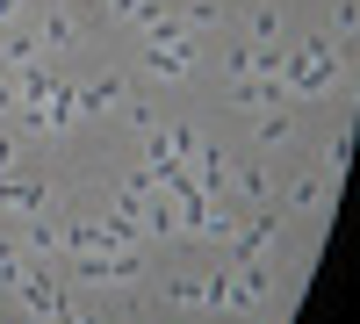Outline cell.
Instances as JSON below:
<instances>
[{
	"instance_id": "cell-1",
	"label": "cell",
	"mask_w": 360,
	"mask_h": 324,
	"mask_svg": "<svg viewBox=\"0 0 360 324\" xmlns=\"http://www.w3.org/2000/svg\"><path fill=\"white\" fill-rule=\"evenodd\" d=\"M339 72V58L324 51V44H303V51H288V65H281V86L288 94H324Z\"/></svg>"
},
{
	"instance_id": "cell-2",
	"label": "cell",
	"mask_w": 360,
	"mask_h": 324,
	"mask_svg": "<svg viewBox=\"0 0 360 324\" xmlns=\"http://www.w3.org/2000/svg\"><path fill=\"white\" fill-rule=\"evenodd\" d=\"M274 231H281V216H274V209L252 216V223H231V238H224V267H252V259H266Z\"/></svg>"
},
{
	"instance_id": "cell-3",
	"label": "cell",
	"mask_w": 360,
	"mask_h": 324,
	"mask_svg": "<svg viewBox=\"0 0 360 324\" xmlns=\"http://www.w3.org/2000/svg\"><path fill=\"white\" fill-rule=\"evenodd\" d=\"M15 296H22L29 317H58V310H65V288H58L44 267H22V274H15Z\"/></svg>"
},
{
	"instance_id": "cell-4",
	"label": "cell",
	"mask_w": 360,
	"mask_h": 324,
	"mask_svg": "<svg viewBox=\"0 0 360 324\" xmlns=\"http://www.w3.org/2000/svg\"><path fill=\"white\" fill-rule=\"evenodd\" d=\"M0 209H15V216H44V209H51V188L29 181V173H0Z\"/></svg>"
},
{
	"instance_id": "cell-5",
	"label": "cell",
	"mask_w": 360,
	"mask_h": 324,
	"mask_svg": "<svg viewBox=\"0 0 360 324\" xmlns=\"http://www.w3.org/2000/svg\"><path fill=\"white\" fill-rule=\"evenodd\" d=\"M188 65H195L188 37H173V44H144V72H152V79H188Z\"/></svg>"
},
{
	"instance_id": "cell-6",
	"label": "cell",
	"mask_w": 360,
	"mask_h": 324,
	"mask_svg": "<svg viewBox=\"0 0 360 324\" xmlns=\"http://www.w3.org/2000/svg\"><path fill=\"white\" fill-rule=\"evenodd\" d=\"M29 37H37V51H72V44H79V22H72L65 8H51L37 29H29Z\"/></svg>"
},
{
	"instance_id": "cell-7",
	"label": "cell",
	"mask_w": 360,
	"mask_h": 324,
	"mask_svg": "<svg viewBox=\"0 0 360 324\" xmlns=\"http://www.w3.org/2000/svg\"><path fill=\"white\" fill-rule=\"evenodd\" d=\"M231 101H238V108H288V86H281V79H238Z\"/></svg>"
},
{
	"instance_id": "cell-8",
	"label": "cell",
	"mask_w": 360,
	"mask_h": 324,
	"mask_svg": "<svg viewBox=\"0 0 360 324\" xmlns=\"http://www.w3.org/2000/svg\"><path fill=\"white\" fill-rule=\"evenodd\" d=\"M72 101H79V115H101V108H115V101H123V79H86V86H72Z\"/></svg>"
},
{
	"instance_id": "cell-9",
	"label": "cell",
	"mask_w": 360,
	"mask_h": 324,
	"mask_svg": "<svg viewBox=\"0 0 360 324\" xmlns=\"http://www.w3.org/2000/svg\"><path fill=\"white\" fill-rule=\"evenodd\" d=\"M324 195H332V173H310L288 188V209H324Z\"/></svg>"
},
{
	"instance_id": "cell-10",
	"label": "cell",
	"mask_w": 360,
	"mask_h": 324,
	"mask_svg": "<svg viewBox=\"0 0 360 324\" xmlns=\"http://www.w3.org/2000/svg\"><path fill=\"white\" fill-rule=\"evenodd\" d=\"M346 166H353V130H339L332 144H324V173H332V181H339Z\"/></svg>"
},
{
	"instance_id": "cell-11",
	"label": "cell",
	"mask_w": 360,
	"mask_h": 324,
	"mask_svg": "<svg viewBox=\"0 0 360 324\" xmlns=\"http://www.w3.org/2000/svg\"><path fill=\"white\" fill-rule=\"evenodd\" d=\"M231 188L252 195V202H266V173H259V166H231Z\"/></svg>"
},
{
	"instance_id": "cell-12",
	"label": "cell",
	"mask_w": 360,
	"mask_h": 324,
	"mask_svg": "<svg viewBox=\"0 0 360 324\" xmlns=\"http://www.w3.org/2000/svg\"><path fill=\"white\" fill-rule=\"evenodd\" d=\"M245 22H252V37H259V44H281V15H274V8H252Z\"/></svg>"
},
{
	"instance_id": "cell-13",
	"label": "cell",
	"mask_w": 360,
	"mask_h": 324,
	"mask_svg": "<svg viewBox=\"0 0 360 324\" xmlns=\"http://www.w3.org/2000/svg\"><path fill=\"white\" fill-rule=\"evenodd\" d=\"M166 303H180V310H188V303H202V281H195V274H180V281L166 288Z\"/></svg>"
},
{
	"instance_id": "cell-14",
	"label": "cell",
	"mask_w": 360,
	"mask_h": 324,
	"mask_svg": "<svg viewBox=\"0 0 360 324\" xmlns=\"http://www.w3.org/2000/svg\"><path fill=\"white\" fill-rule=\"evenodd\" d=\"M130 130H144V137H159V108H144V101H130Z\"/></svg>"
},
{
	"instance_id": "cell-15",
	"label": "cell",
	"mask_w": 360,
	"mask_h": 324,
	"mask_svg": "<svg viewBox=\"0 0 360 324\" xmlns=\"http://www.w3.org/2000/svg\"><path fill=\"white\" fill-rule=\"evenodd\" d=\"M288 130H295V123H288V108H281V115H266V123H259V144H281Z\"/></svg>"
},
{
	"instance_id": "cell-16",
	"label": "cell",
	"mask_w": 360,
	"mask_h": 324,
	"mask_svg": "<svg viewBox=\"0 0 360 324\" xmlns=\"http://www.w3.org/2000/svg\"><path fill=\"white\" fill-rule=\"evenodd\" d=\"M15 101H22L15 94V72H0V115H15Z\"/></svg>"
},
{
	"instance_id": "cell-17",
	"label": "cell",
	"mask_w": 360,
	"mask_h": 324,
	"mask_svg": "<svg viewBox=\"0 0 360 324\" xmlns=\"http://www.w3.org/2000/svg\"><path fill=\"white\" fill-rule=\"evenodd\" d=\"M51 324H101V317H86V310H72V303H65V310H58Z\"/></svg>"
},
{
	"instance_id": "cell-18",
	"label": "cell",
	"mask_w": 360,
	"mask_h": 324,
	"mask_svg": "<svg viewBox=\"0 0 360 324\" xmlns=\"http://www.w3.org/2000/svg\"><path fill=\"white\" fill-rule=\"evenodd\" d=\"M8 166H15V137L0 130V173H8Z\"/></svg>"
}]
</instances>
